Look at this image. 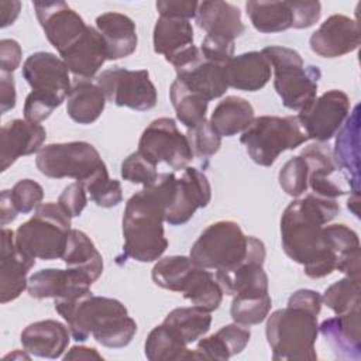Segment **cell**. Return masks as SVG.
<instances>
[{
  "label": "cell",
  "instance_id": "cell-23",
  "mask_svg": "<svg viewBox=\"0 0 361 361\" xmlns=\"http://www.w3.org/2000/svg\"><path fill=\"white\" fill-rule=\"evenodd\" d=\"M61 59L76 78L92 79L107 61V49L97 28L87 25L80 38L59 54Z\"/></svg>",
  "mask_w": 361,
  "mask_h": 361
},
{
  "label": "cell",
  "instance_id": "cell-1",
  "mask_svg": "<svg viewBox=\"0 0 361 361\" xmlns=\"http://www.w3.org/2000/svg\"><path fill=\"white\" fill-rule=\"evenodd\" d=\"M340 212L336 199L309 193L292 200L281 217V241L285 254L303 267L312 279L330 275L338 259L327 247L323 235L324 224Z\"/></svg>",
  "mask_w": 361,
  "mask_h": 361
},
{
  "label": "cell",
  "instance_id": "cell-38",
  "mask_svg": "<svg viewBox=\"0 0 361 361\" xmlns=\"http://www.w3.org/2000/svg\"><path fill=\"white\" fill-rule=\"evenodd\" d=\"M169 97L176 111L178 120L189 130L206 120L207 104L204 99L188 90L178 79H175L169 89Z\"/></svg>",
  "mask_w": 361,
  "mask_h": 361
},
{
  "label": "cell",
  "instance_id": "cell-12",
  "mask_svg": "<svg viewBox=\"0 0 361 361\" xmlns=\"http://www.w3.org/2000/svg\"><path fill=\"white\" fill-rule=\"evenodd\" d=\"M96 85L103 90L109 102L120 107L145 111L154 109L158 102L157 89L147 69H106L97 76Z\"/></svg>",
  "mask_w": 361,
  "mask_h": 361
},
{
  "label": "cell",
  "instance_id": "cell-6",
  "mask_svg": "<svg viewBox=\"0 0 361 361\" xmlns=\"http://www.w3.org/2000/svg\"><path fill=\"white\" fill-rule=\"evenodd\" d=\"M261 54L274 71V87L286 109L299 111L316 99L322 78L319 66H305L300 54L286 47H265Z\"/></svg>",
  "mask_w": 361,
  "mask_h": 361
},
{
  "label": "cell",
  "instance_id": "cell-14",
  "mask_svg": "<svg viewBox=\"0 0 361 361\" xmlns=\"http://www.w3.org/2000/svg\"><path fill=\"white\" fill-rule=\"evenodd\" d=\"M350 113V99L343 90L331 89L299 110L298 121L309 140L326 142L337 134Z\"/></svg>",
  "mask_w": 361,
  "mask_h": 361
},
{
  "label": "cell",
  "instance_id": "cell-30",
  "mask_svg": "<svg viewBox=\"0 0 361 361\" xmlns=\"http://www.w3.org/2000/svg\"><path fill=\"white\" fill-rule=\"evenodd\" d=\"M251 331L247 326L231 323L223 326L214 334L203 337L195 351L197 360L226 361L230 357L240 354L248 344Z\"/></svg>",
  "mask_w": 361,
  "mask_h": 361
},
{
  "label": "cell",
  "instance_id": "cell-51",
  "mask_svg": "<svg viewBox=\"0 0 361 361\" xmlns=\"http://www.w3.org/2000/svg\"><path fill=\"white\" fill-rule=\"evenodd\" d=\"M23 51L16 39L4 38L0 41V69L4 73H13L21 62Z\"/></svg>",
  "mask_w": 361,
  "mask_h": 361
},
{
  "label": "cell",
  "instance_id": "cell-33",
  "mask_svg": "<svg viewBox=\"0 0 361 361\" xmlns=\"http://www.w3.org/2000/svg\"><path fill=\"white\" fill-rule=\"evenodd\" d=\"M254 120V107L240 96H227L214 107L209 120L220 137H233L243 133Z\"/></svg>",
  "mask_w": 361,
  "mask_h": 361
},
{
  "label": "cell",
  "instance_id": "cell-22",
  "mask_svg": "<svg viewBox=\"0 0 361 361\" xmlns=\"http://www.w3.org/2000/svg\"><path fill=\"white\" fill-rule=\"evenodd\" d=\"M175 71L176 79L206 102L221 97L228 89L224 65L210 62L202 54Z\"/></svg>",
  "mask_w": 361,
  "mask_h": 361
},
{
  "label": "cell",
  "instance_id": "cell-10",
  "mask_svg": "<svg viewBox=\"0 0 361 361\" xmlns=\"http://www.w3.org/2000/svg\"><path fill=\"white\" fill-rule=\"evenodd\" d=\"M35 165L48 178H72L76 182H85L104 162L92 144L86 141H71L42 147L37 152Z\"/></svg>",
  "mask_w": 361,
  "mask_h": 361
},
{
  "label": "cell",
  "instance_id": "cell-26",
  "mask_svg": "<svg viewBox=\"0 0 361 361\" xmlns=\"http://www.w3.org/2000/svg\"><path fill=\"white\" fill-rule=\"evenodd\" d=\"M195 20L209 37L227 41H234L245 31L240 8L221 0L200 1Z\"/></svg>",
  "mask_w": 361,
  "mask_h": 361
},
{
  "label": "cell",
  "instance_id": "cell-41",
  "mask_svg": "<svg viewBox=\"0 0 361 361\" xmlns=\"http://www.w3.org/2000/svg\"><path fill=\"white\" fill-rule=\"evenodd\" d=\"M86 192L99 207H114L123 200L121 183L117 179H111L109 176V171L106 164L100 166L90 178L85 182H80Z\"/></svg>",
  "mask_w": 361,
  "mask_h": 361
},
{
  "label": "cell",
  "instance_id": "cell-34",
  "mask_svg": "<svg viewBox=\"0 0 361 361\" xmlns=\"http://www.w3.org/2000/svg\"><path fill=\"white\" fill-rule=\"evenodd\" d=\"M154 51L169 62L175 55L193 45V27L188 20L159 17L152 32Z\"/></svg>",
  "mask_w": 361,
  "mask_h": 361
},
{
  "label": "cell",
  "instance_id": "cell-2",
  "mask_svg": "<svg viewBox=\"0 0 361 361\" xmlns=\"http://www.w3.org/2000/svg\"><path fill=\"white\" fill-rule=\"evenodd\" d=\"M164 221V206L151 188L133 195L123 214V257L138 262L159 259L168 248Z\"/></svg>",
  "mask_w": 361,
  "mask_h": 361
},
{
  "label": "cell",
  "instance_id": "cell-49",
  "mask_svg": "<svg viewBox=\"0 0 361 361\" xmlns=\"http://www.w3.org/2000/svg\"><path fill=\"white\" fill-rule=\"evenodd\" d=\"M157 10L161 17L190 20L196 16L199 1L193 0H159L157 1Z\"/></svg>",
  "mask_w": 361,
  "mask_h": 361
},
{
  "label": "cell",
  "instance_id": "cell-5",
  "mask_svg": "<svg viewBox=\"0 0 361 361\" xmlns=\"http://www.w3.org/2000/svg\"><path fill=\"white\" fill-rule=\"evenodd\" d=\"M71 217L55 202L41 203L14 231L17 248L34 259L62 258L71 233Z\"/></svg>",
  "mask_w": 361,
  "mask_h": 361
},
{
  "label": "cell",
  "instance_id": "cell-43",
  "mask_svg": "<svg viewBox=\"0 0 361 361\" xmlns=\"http://www.w3.org/2000/svg\"><path fill=\"white\" fill-rule=\"evenodd\" d=\"M278 180L282 190L292 196L299 197L307 190V165L300 155L292 157L281 168Z\"/></svg>",
  "mask_w": 361,
  "mask_h": 361
},
{
  "label": "cell",
  "instance_id": "cell-11",
  "mask_svg": "<svg viewBox=\"0 0 361 361\" xmlns=\"http://www.w3.org/2000/svg\"><path fill=\"white\" fill-rule=\"evenodd\" d=\"M55 310L66 322L73 340L82 343L104 324L109 319L120 314H128L127 307L117 299L94 296L87 292L69 300H55Z\"/></svg>",
  "mask_w": 361,
  "mask_h": 361
},
{
  "label": "cell",
  "instance_id": "cell-48",
  "mask_svg": "<svg viewBox=\"0 0 361 361\" xmlns=\"http://www.w3.org/2000/svg\"><path fill=\"white\" fill-rule=\"evenodd\" d=\"M86 193L87 192L80 182H73L62 190L58 197V203L71 219L78 217L87 204Z\"/></svg>",
  "mask_w": 361,
  "mask_h": 361
},
{
  "label": "cell",
  "instance_id": "cell-19",
  "mask_svg": "<svg viewBox=\"0 0 361 361\" xmlns=\"http://www.w3.org/2000/svg\"><path fill=\"white\" fill-rule=\"evenodd\" d=\"M92 281L82 272L66 268H47L28 278V295L34 299L69 300L90 292Z\"/></svg>",
  "mask_w": 361,
  "mask_h": 361
},
{
  "label": "cell",
  "instance_id": "cell-20",
  "mask_svg": "<svg viewBox=\"0 0 361 361\" xmlns=\"http://www.w3.org/2000/svg\"><path fill=\"white\" fill-rule=\"evenodd\" d=\"M35 265V259L23 254L14 241V231L1 228L0 250V302L17 299L28 286L27 275Z\"/></svg>",
  "mask_w": 361,
  "mask_h": 361
},
{
  "label": "cell",
  "instance_id": "cell-18",
  "mask_svg": "<svg viewBox=\"0 0 361 361\" xmlns=\"http://www.w3.org/2000/svg\"><path fill=\"white\" fill-rule=\"evenodd\" d=\"M307 165V186L314 195L336 199L350 193L348 185L338 176V166L333 158L331 148L324 142L307 145L299 154Z\"/></svg>",
  "mask_w": 361,
  "mask_h": 361
},
{
  "label": "cell",
  "instance_id": "cell-55",
  "mask_svg": "<svg viewBox=\"0 0 361 361\" xmlns=\"http://www.w3.org/2000/svg\"><path fill=\"white\" fill-rule=\"evenodd\" d=\"M21 3L20 1H0V11H1V28L13 24L20 14Z\"/></svg>",
  "mask_w": 361,
  "mask_h": 361
},
{
  "label": "cell",
  "instance_id": "cell-15",
  "mask_svg": "<svg viewBox=\"0 0 361 361\" xmlns=\"http://www.w3.org/2000/svg\"><path fill=\"white\" fill-rule=\"evenodd\" d=\"M37 20L49 44L62 54L86 31L83 18L65 1H34Z\"/></svg>",
  "mask_w": 361,
  "mask_h": 361
},
{
  "label": "cell",
  "instance_id": "cell-16",
  "mask_svg": "<svg viewBox=\"0 0 361 361\" xmlns=\"http://www.w3.org/2000/svg\"><path fill=\"white\" fill-rule=\"evenodd\" d=\"M151 276L157 286L180 292L185 299H190L203 288L210 271L195 264L190 257L171 255L154 265Z\"/></svg>",
  "mask_w": 361,
  "mask_h": 361
},
{
  "label": "cell",
  "instance_id": "cell-8",
  "mask_svg": "<svg viewBox=\"0 0 361 361\" xmlns=\"http://www.w3.org/2000/svg\"><path fill=\"white\" fill-rule=\"evenodd\" d=\"M309 141L296 116H259L243 131L240 142L250 158L261 166H271L288 149H295Z\"/></svg>",
  "mask_w": 361,
  "mask_h": 361
},
{
  "label": "cell",
  "instance_id": "cell-47",
  "mask_svg": "<svg viewBox=\"0 0 361 361\" xmlns=\"http://www.w3.org/2000/svg\"><path fill=\"white\" fill-rule=\"evenodd\" d=\"M200 54L204 59L217 65H226L234 56V41L206 35L200 44Z\"/></svg>",
  "mask_w": 361,
  "mask_h": 361
},
{
  "label": "cell",
  "instance_id": "cell-35",
  "mask_svg": "<svg viewBox=\"0 0 361 361\" xmlns=\"http://www.w3.org/2000/svg\"><path fill=\"white\" fill-rule=\"evenodd\" d=\"M162 324L183 344L189 345L209 331L212 316L210 312L195 305L190 307H176L165 316Z\"/></svg>",
  "mask_w": 361,
  "mask_h": 361
},
{
  "label": "cell",
  "instance_id": "cell-4",
  "mask_svg": "<svg viewBox=\"0 0 361 361\" xmlns=\"http://www.w3.org/2000/svg\"><path fill=\"white\" fill-rule=\"evenodd\" d=\"M320 312L288 300L267 319L265 334L272 350V360H317L314 343L319 334L317 316Z\"/></svg>",
  "mask_w": 361,
  "mask_h": 361
},
{
  "label": "cell",
  "instance_id": "cell-50",
  "mask_svg": "<svg viewBox=\"0 0 361 361\" xmlns=\"http://www.w3.org/2000/svg\"><path fill=\"white\" fill-rule=\"evenodd\" d=\"M293 23L292 28H309L314 25L322 14V4L319 1H290Z\"/></svg>",
  "mask_w": 361,
  "mask_h": 361
},
{
  "label": "cell",
  "instance_id": "cell-24",
  "mask_svg": "<svg viewBox=\"0 0 361 361\" xmlns=\"http://www.w3.org/2000/svg\"><path fill=\"white\" fill-rule=\"evenodd\" d=\"M333 158L344 175L350 195H358L360 188V106L357 104L350 117L337 131Z\"/></svg>",
  "mask_w": 361,
  "mask_h": 361
},
{
  "label": "cell",
  "instance_id": "cell-9",
  "mask_svg": "<svg viewBox=\"0 0 361 361\" xmlns=\"http://www.w3.org/2000/svg\"><path fill=\"white\" fill-rule=\"evenodd\" d=\"M254 237L245 235L238 223L220 220L209 224L193 243L189 257L206 269H230L250 254Z\"/></svg>",
  "mask_w": 361,
  "mask_h": 361
},
{
  "label": "cell",
  "instance_id": "cell-36",
  "mask_svg": "<svg viewBox=\"0 0 361 361\" xmlns=\"http://www.w3.org/2000/svg\"><path fill=\"white\" fill-rule=\"evenodd\" d=\"M245 10L252 27L259 32L271 34L292 28L290 1H247Z\"/></svg>",
  "mask_w": 361,
  "mask_h": 361
},
{
  "label": "cell",
  "instance_id": "cell-57",
  "mask_svg": "<svg viewBox=\"0 0 361 361\" xmlns=\"http://www.w3.org/2000/svg\"><path fill=\"white\" fill-rule=\"evenodd\" d=\"M27 353V351H25ZM25 353H20V351H14V353H11V354H8V355H6L4 357V360H8V358H11V360H14V358H23V360H30V353L28 354H25Z\"/></svg>",
  "mask_w": 361,
  "mask_h": 361
},
{
  "label": "cell",
  "instance_id": "cell-45",
  "mask_svg": "<svg viewBox=\"0 0 361 361\" xmlns=\"http://www.w3.org/2000/svg\"><path fill=\"white\" fill-rule=\"evenodd\" d=\"M188 141L190 144L193 157L207 159L214 155L221 147V137L212 128L207 120L199 123L188 130Z\"/></svg>",
  "mask_w": 361,
  "mask_h": 361
},
{
  "label": "cell",
  "instance_id": "cell-56",
  "mask_svg": "<svg viewBox=\"0 0 361 361\" xmlns=\"http://www.w3.org/2000/svg\"><path fill=\"white\" fill-rule=\"evenodd\" d=\"M347 207L358 217V195H351L348 202H347Z\"/></svg>",
  "mask_w": 361,
  "mask_h": 361
},
{
  "label": "cell",
  "instance_id": "cell-44",
  "mask_svg": "<svg viewBox=\"0 0 361 361\" xmlns=\"http://www.w3.org/2000/svg\"><path fill=\"white\" fill-rule=\"evenodd\" d=\"M121 178L124 180H128L131 183H140L144 188L151 186L157 178V164H154L151 159H148L145 155H142L138 149L133 154H130L123 162H121Z\"/></svg>",
  "mask_w": 361,
  "mask_h": 361
},
{
  "label": "cell",
  "instance_id": "cell-29",
  "mask_svg": "<svg viewBox=\"0 0 361 361\" xmlns=\"http://www.w3.org/2000/svg\"><path fill=\"white\" fill-rule=\"evenodd\" d=\"M96 28L104 39L107 59H121L137 49L135 23L128 16L116 11L103 13L96 18Z\"/></svg>",
  "mask_w": 361,
  "mask_h": 361
},
{
  "label": "cell",
  "instance_id": "cell-40",
  "mask_svg": "<svg viewBox=\"0 0 361 361\" xmlns=\"http://www.w3.org/2000/svg\"><path fill=\"white\" fill-rule=\"evenodd\" d=\"M322 299L336 314L358 310L361 305V278L345 276L331 283L324 290Z\"/></svg>",
  "mask_w": 361,
  "mask_h": 361
},
{
  "label": "cell",
  "instance_id": "cell-3",
  "mask_svg": "<svg viewBox=\"0 0 361 361\" xmlns=\"http://www.w3.org/2000/svg\"><path fill=\"white\" fill-rule=\"evenodd\" d=\"M21 75L32 89L23 109L24 118L31 123L47 120L72 89L68 66L51 52L31 54L23 63Z\"/></svg>",
  "mask_w": 361,
  "mask_h": 361
},
{
  "label": "cell",
  "instance_id": "cell-7",
  "mask_svg": "<svg viewBox=\"0 0 361 361\" xmlns=\"http://www.w3.org/2000/svg\"><path fill=\"white\" fill-rule=\"evenodd\" d=\"M149 188L162 203L165 221L171 226L185 224L212 199L209 179L193 166H186L180 176L173 172L159 173Z\"/></svg>",
  "mask_w": 361,
  "mask_h": 361
},
{
  "label": "cell",
  "instance_id": "cell-39",
  "mask_svg": "<svg viewBox=\"0 0 361 361\" xmlns=\"http://www.w3.org/2000/svg\"><path fill=\"white\" fill-rule=\"evenodd\" d=\"M271 306L269 292L238 293L233 296L230 314L234 323L248 327L262 323L268 317Z\"/></svg>",
  "mask_w": 361,
  "mask_h": 361
},
{
  "label": "cell",
  "instance_id": "cell-13",
  "mask_svg": "<svg viewBox=\"0 0 361 361\" xmlns=\"http://www.w3.org/2000/svg\"><path fill=\"white\" fill-rule=\"evenodd\" d=\"M138 151L154 164L165 162L175 171H183L193 159L186 134H182L173 118L159 117L151 121L138 141Z\"/></svg>",
  "mask_w": 361,
  "mask_h": 361
},
{
  "label": "cell",
  "instance_id": "cell-53",
  "mask_svg": "<svg viewBox=\"0 0 361 361\" xmlns=\"http://www.w3.org/2000/svg\"><path fill=\"white\" fill-rule=\"evenodd\" d=\"M18 212L16 210L14 204L11 203L10 199V189H4L0 195V219H1V226H7L8 223L14 221L17 217Z\"/></svg>",
  "mask_w": 361,
  "mask_h": 361
},
{
  "label": "cell",
  "instance_id": "cell-31",
  "mask_svg": "<svg viewBox=\"0 0 361 361\" xmlns=\"http://www.w3.org/2000/svg\"><path fill=\"white\" fill-rule=\"evenodd\" d=\"M61 259L65 262L66 268L85 274L92 282L97 281L103 272L102 254L97 251L90 237L80 230H71Z\"/></svg>",
  "mask_w": 361,
  "mask_h": 361
},
{
  "label": "cell",
  "instance_id": "cell-52",
  "mask_svg": "<svg viewBox=\"0 0 361 361\" xmlns=\"http://www.w3.org/2000/svg\"><path fill=\"white\" fill-rule=\"evenodd\" d=\"M16 106V85L13 73L0 75V111L7 113Z\"/></svg>",
  "mask_w": 361,
  "mask_h": 361
},
{
  "label": "cell",
  "instance_id": "cell-17",
  "mask_svg": "<svg viewBox=\"0 0 361 361\" xmlns=\"http://www.w3.org/2000/svg\"><path fill=\"white\" fill-rule=\"evenodd\" d=\"M361 30L357 20L333 14L310 35V49L322 58H338L358 48Z\"/></svg>",
  "mask_w": 361,
  "mask_h": 361
},
{
  "label": "cell",
  "instance_id": "cell-42",
  "mask_svg": "<svg viewBox=\"0 0 361 361\" xmlns=\"http://www.w3.org/2000/svg\"><path fill=\"white\" fill-rule=\"evenodd\" d=\"M137 333V323L128 314L109 319L103 326L92 333L93 338L109 348H123L128 345Z\"/></svg>",
  "mask_w": 361,
  "mask_h": 361
},
{
  "label": "cell",
  "instance_id": "cell-32",
  "mask_svg": "<svg viewBox=\"0 0 361 361\" xmlns=\"http://www.w3.org/2000/svg\"><path fill=\"white\" fill-rule=\"evenodd\" d=\"M106 100L103 90L97 85L79 79L66 99V113L79 124H92L103 113Z\"/></svg>",
  "mask_w": 361,
  "mask_h": 361
},
{
  "label": "cell",
  "instance_id": "cell-27",
  "mask_svg": "<svg viewBox=\"0 0 361 361\" xmlns=\"http://www.w3.org/2000/svg\"><path fill=\"white\" fill-rule=\"evenodd\" d=\"M360 309L351 310L336 317L326 319L319 331L331 345L337 358L360 360L361 358V334H360Z\"/></svg>",
  "mask_w": 361,
  "mask_h": 361
},
{
  "label": "cell",
  "instance_id": "cell-46",
  "mask_svg": "<svg viewBox=\"0 0 361 361\" xmlns=\"http://www.w3.org/2000/svg\"><path fill=\"white\" fill-rule=\"evenodd\" d=\"M10 199L18 213L27 214L41 204L44 189L32 179H21L10 189Z\"/></svg>",
  "mask_w": 361,
  "mask_h": 361
},
{
  "label": "cell",
  "instance_id": "cell-25",
  "mask_svg": "<svg viewBox=\"0 0 361 361\" xmlns=\"http://www.w3.org/2000/svg\"><path fill=\"white\" fill-rule=\"evenodd\" d=\"M24 351L41 358H59L71 341V331L63 323L47 319L28 324L20 334Z\"/></svg>",
  "mask_w": 361,
  "mask_h": 361
},
{
  "label": "cell",
  "instance_id": "cell-28",
  "mask_svg": "<svg viewBox=\"0 0 361 361\" xmlns=\"http://www.w3.org/2000/svg\"><path fill=\"white\" fill-rule=\"evenodd\" d=\"M224 72L228 87L257 92L269 82L272 68L261 52L250 51L233 56L224 65Z\"/></svg>",
  "mask_w": 361,
  "mask_h": 361
},
{
  "label": "cell",
  "instance_id": "cell-54",
  "mask_svg": "<svg viewBox=\"0 0 361 361\" xmlns=\"http://www.w3.org/2000/svg\"><path fill=\"white\" fill-rule=\"evenodd\" d=\"M63 360H103V357L93 347L85 345H73L65 355Z\"/></svg>",
  "mask_w": 361,
  "mask_h": 361
},
{
  "label": "cell",
  "instance_id": "cell-21",
  "mask_svg": "<svg viewBox=\"0 0 361 361\" xmlns=\"http://www.w3.org/2000/svg\"><path fill=\"white\" fill-rule=\"evenodd\" d=\"M45 138L47 131L39 123L14 118L4 124L0 133V171L8 169L20 157L38 152Z\"/></svg>",
  "mask_w": 361,
  "mask_h": 361
},
{
  "label": "cell",
  "instance_id": "cell-37",
  "mask_svg": "<svg viewBox=\"0 0 361 361\" xmlns=\"http://www.w3.org/2000/svg\"><path fill=\"white\" fill-rule=\"evenodd\" d=\"M145 357L149 361H179L197 360L196 351L189 350L164 324L154 327L144 344Z\"/></svg>",
  "mask_w": 361,
  "mask_h": 361
}]
</instances>
